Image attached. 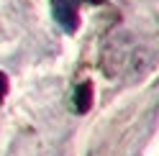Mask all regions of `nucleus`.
<instances>
[{
  "label": "nucleus",
  "mask_w": 159,
  "mask_h": 156,
  "mask_svg": "<svg viewBox=\"0 0 159 156\" xmlns=\"http://www.w3.org/2000/svg\"><path fill=\"white\" fill-rule=\"evenodd\" d=\"M90 102H93V87L87 82L77 84V90H75V110L77 113H87L90 110Z\"/></svg>",
  "instance_id": "f03ea898"
},
{
  "label": "nucleus",
  "mask_w": 159,
  "mask_h": 156,
  "mask_svg": "<svg viewBox=\"0 0 159 156\" xmlns=\"http://www.w3.org/2000/svg\"><path fill=\"white\" fill-rule=\"evenodd\" d=\"M80 3H90V0H52L54 21L62 26L67 33L77 31V8H80Z\"/></svg>",
  "instance_id": "f257e3e1"
},
{
  "label": "nucleus",
  "mask_w": 159,
  "mask_h": 156,
  "mask_svg": "<svg viewBox=\"0 0 159 156\" xmlns=\"http://www.w3.org/2000/svg\"><path fill=\"white\" fill-rule=\"evenodd\" d=\"M5 87H8V82H5V74L0 72V97H5Z\"/></svg>",
  "instance_id": "7ed1b4c3"
}]
</instances>
